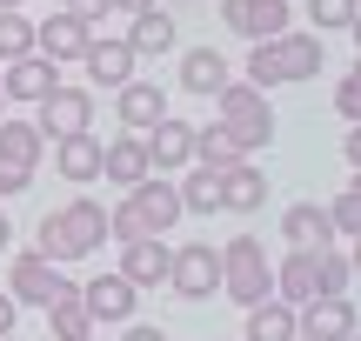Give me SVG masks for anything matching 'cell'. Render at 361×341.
Returning <instances> with one entry per match:
<instances>
[{
    "mask_svg": "<svg viewBox=\"0 0 361 341\" xmlns=\"http://www.w3.org/2000/svg\"><path fill=\"white\" fill-rule=\"evenodd\" d=\"M107 248V208L101 201H67V208H54V214H40V241H34V254H47L54 268L61 261H87V254H101Z\"/></svg>",
    "mask_w": 361,
    "mask_h": 341,
    "instance_id": "cell-1",
    "label": "cell"
},
{
    "mask_svg": "<svg viewBox=\"0 0 361 341\" xmlns=\"http://www.w3.org/2000/svg\"><path fill=\"white\" fill-rule=\"evenodd\" d=\"M174 221H180V194L168 174H147L141 187H128L121 208H107V235L114 241H168Z\"/></svg>",
    "mask_w": 361,
    "mask_h": 341,
    "instance_id": "cell-2",
    "label": "cell"
},
{
    "mask_svg": "<svg viewBox=\"0 0 361 341\" xmlns=\"http://www.w3.org/2000/svg\"><path fill=\"white\" fill-rule=\"evenodd\" d=\"M322 74V34H274V40H255L247 54V87H288V80H314Z\"/></svg>",
    "mask_w": 361,
    "mask_h": 341,
    "instance_id": "cell-3",
    "label": "cell"
},
{
    "mask_svg": "<svg viewBox=\"0 0 361 341\" xmlns=\"http://www.w3.org/2000/svg\"><path fill=\"white\" fill-rule=\"evenodd\" d=\"M214 128L228 134L241 154H255V147L274 141V107L261 87H247V80H228V87L214 94Z\"/></svg>",
    "mask_w": 361,
    "mask_h": 341,
    "instance_id": "cell-4",
    "label": "cell"
},
{
    "mask_svg": "<svg viewBox=\"0 0 361 341\" xmlns=\"http://www.w3.org/2000/svg\"><path fill=\"white\" fill-rule=\"evenodd\" d=\"M221 294H228L234 308H255L274 294V261L268 248H261L255 235H234L228 248H221Z\"/></svg>",
    "mask_w": 361,
    "mask_h": 341,
    "instance_id": "cell-5",
    "label": "cell"
},
{
    "mask_svg": "<svg viewBox=\"0 0 361 341\" xmlns=\"http://www.w3.org/2000/svg\"><path fill=\"white\" fill-rule=\"evenodd\" d=\"M168 288L180 294V302H207V294H221V248H214V241H188V248H174Z\"/></svg>",
    "mask_w": 361,
    "mask_h": 341,
    "instance_id": "cell-6",
    "label": "cell"
},
{
    "mask_svg": "<svg viewBox=\"0 0 361 341\" xmlns=\"http://www.w3.org/2000/svg\"><path fill=\"white\" fill-rule=\"evenodd\" d=\"M74 288V281L61 275V268L47 261V254H13V268H7V294H13V308H47V302H61V294Z\"/></svg>",
    "mask_w": 361,
    "mask_h": 341,
    "instance_id": "cell-7",
    "label": "cell"
},
{
    "mask_svg": "<svg viewBox=\"0 0 361 341\" xmlns=\"http://www.w3.org/2000/svg\"><path fill=\"white\" fill-rule=\"evenodd\" d=\"M34 128H40V141H67V134H87L94 128V94L87 87H54L47 101H40V114H34Z\"/></svg>",
    "mask_w": 361,
    "mask_h": 341,
    "instance_id": "cell-8",
    "label": "cell"
},
{
    "mask_svg": "<svg viewBox=\"0 0 361 341\" xmlns=\"http://www.w3.org/2000/svg\"><path fill=\"white\" fill-rule=\"evenodd\" d=\"M141 147H147V168L154 174H180V168H194V128L180 114H161L154 128L141 134Z\"/></svg>",
    "mask_w": 361,
    "mask_h": 341,
    "instance_id": "cell-9",
    "label": "cell"
},
{
    "mask_svg": "<svg viewBox=\"0 0 361 341\" xmlns=\"http://www.w3.org/2000/svg\"><path fill=\"white\" fill-rule=\"evenodd\" d=\"M295 335L308 341H348L355 335V302L348 294H314V302L295 308Z\"/></svg>",
    "mask_w": 361,
    "mask_h": 341,
    "instance_id": "cell-10",
    "label": "cell"
},
{
    "mask_svg": "<svg viewBox=\"0 0 361 341\" xmlns=\"http://www.w3.org/2000/svg\"><path fill=\"white\" fill-rule=\"evenodd\" d=\"M221 20L241 40H274V34H288L295 7H288V0H221Z\"/></svg>",
    "mask_w": 361,
    "mask_h": 341,
    "instance_id": "cell-11",
    "label": "cell"
},
{
    "mask_svg": "<svg viewBox=\"0 0 361 341\" xmlns=\"http://www.w3.org/2000/svg\"><path fill=\"white\" fill-rule=\"evenodd\" d=\"M54 87H61V67L40 61V54H20V61L0 67V94H7V101H20V107H40Z\"/></svg>",
    "mask_w": 361,
    "mask_h": 341,
    "instance_id": "cell-12",
    "label": "cell"
},
{
    "mask_svg": "<svg viewBox=\"0 0 361 341\" xmlns=\"http://www.w3.org/2000/svg\"><path fill=\"white\" fill-rule=\"evenodd\" d=\"M80 308H87L94 321H134V308H141V288H134V281H121L114 268H107V275H94V281H80Z\"/></svg>",
    "mask_w": 361,
    "mask_h": 341,
    "instance_id": "cell-13",
    "label": "cell"
},
{
    "mask_svg": "<svg viewBox=\"0 0 361 341\" xmlns=\"http://www.w3.org/2000/svg\"><path fill=\"white\" fill-rule=\"evenodd\" d=\"M322 294V248H288L281 261H274V302H288V308H301V302H314Z\"/></svg>",
    "mask_w": 361,
    "mask_h": 341,
    "instance_id": "cell-14",
    "label": "cell"
},
{
    "mask_svg": "<svg viewBox=\"0 0 361 341\" xmlns=\"http://www.w3.org/2000/svg\"><path fill=\"white\" fill-rule=\"evenodd\" d=\"M87 40H94V27L74 20V13H54V20L34 27V54H40V61H54V67H61V61H80Z\"/></svg>",
    "mask_w": 361,
    "mask_h": 341,
    "instance_id": "cell-15",
    "label": "cell"
},
{
    "mask_svg": "<svg viewBox=\"0 0 361 341\" xmlns=\"http://www.w3.org/2000/svg\"><path fill=\"white\" fill-rule=\"evenodd\" d=\"M114 114L128 134H147L161 114H168V94H161V80H128V87H114Z\"/></svg>",
    "mask_w": 361,
    "mask_h": 341,
    "instance_id": "cell-16",
    "label": "cell"
},
{
    "mask_svg": "<svg viewBox=\"0 0 361 341\" xmlns=\"http://www.w3.org/2000/svg\"><path fill=\"white\" fill-rule=\"evenodd\" d=\"M147 147H141V134H114V141H101V181H114V187H141L147 181Z\"/></svg>",
    "mask_w": 361,
    "mask_h": 341,
    "instance_id": "cell-17",
    "label": "cell"
},
{
    "mask_svg": "<svg viewBox=\"0 0 361 341\" xmlns=\"http://www.w3.org/2000/svg\"><path fill=\"white\" fill-rule=\"evenodd\" d=\"M168 261H174L168 241H121V268L114 275L134 281V288H161V281H168Z\"/></svg>",
    "mask_w": 361,
    "mask_h": 341,
    "instance_id": "cell-18",
    "label": "cell"
},
{
    "mask_svg": "<svg viewBox=\"0 0 361 341\" xmlns=\"http://www.w3.org/2000/svg\"><path fill=\"white\" fill-rule=\"evenodd\" d=\"M80 67H87V80H94V87H128L141 61H134V47H128V40H87Z\"/></svg>",
    "mask_w": 361,
    "mask_h": 341,
    "instance_id": "cell-19",
    "label": "cell"
},
{
    "mask_svg": "<svg viewBox=\"0 0 361 341\" xmlns=\"http://www.w3.org/2000/svg\"><path fill=\"white\" fill-rule=\"evenodd\" d=\"M261 201H268V174H261L255 161L221 168V214H255Z\"/></svg>",
    "mask_w": 361,
    "mask_h": 341,
    "instance_id": "cell-20",
    "label": "cell"
},
{
    "mask_svg": "<svg viewBox=\"0 0 361 341\" xmlns=\"http://www.w3.org/2000/svg\"><path fill=\"white\" fill-rule=\"evenodd\" d=\"M54 174H61V181H80V187L101 181V141H94V128L54 141Z\"/></svg>",
    "mask_w": 361,
    "mask_h": 341,
    "instance_id": "cell-21",
    "label": "cell"
},
{
    "mask_svg": "<svg viewBox=\"0 0 361 341\" xmlns=\"http://www.w3.org/2000/svg\"><path fill=\"white\" fill-rule=\"evenodd\" d=\"M228 80H234L228 74V54H214V47H188V54H180V87H188V94H207V101H214Z\"/></svg>",
    "mask_w": 361,
    "mask_h": 341,
    "instance_id": "cell-22",
    "label": "cell"
},
{
    "mask_svg": "<svg viewBox=\"0 0 361 341\" xmlns=\"http://www.w3.org/2000/svg\"><path fill=\"white\" fill-rule=\"evenodd\" d=\"M281 241L288 248H335V235H328V214H322V201H295V208L281 214Z\"/></svg>",
    "mask_w": 361,
    "mask_h": 341,
    "instance_id": "cell-23",
    "label": "cell"
},
{
    "mask_svg": "<svg viewBox=\"0 0 361 341\" xmlns=\"http://www.w3.org/2000/svg\"><path fill=\"white\" fill-rule=\"evenodd\" d=\"M174 13L168 7H147V13H134V27H128V47H134V61H154V54H174Z\"/></svg>",
    "mask_w": 361,
    "mask_h": 341,
    "instance_id": "cell-24",
    "label": "cell"
},
{
    "mask_svg": "<svg viewBox=\"0 0 361 341\" xmlns=\"http://www.w3.org/2000/svg\"><path fill=\"white\" fill-rule=\"evenodd\" d=\"M40 154H47V141H40L34 120H7V114H0V161H7V168H20V174H34Z\"/></svg>",
    "mask_w": 361,
    "mask_h": 341,
    "instance_id": "cell-25",
    "label": "cell"
},
{
    "mask_svg": "<svg viewBox=\"0 0 361 341\" xmlns=\"http://www.w3.org/2000/svg\"><path fill=\"white\" fill-rule=\"evenodd\" d=\"M174 194H180V214H221V168H188Z\"/></svg>",
    "mask_w": 361,
    "mask_h": 341,
    "instance_id": "cell-26",
    "label": "cell"
},
{
    "mask_svg": "<svg viewBox=\"0 0 361 341\" xmlns=\"http://www.w3.org/2000/svg\"><path fill=\"white\" fill-rule=\"evenodd\" d=\"M241 341H295V308L288 302H255L247 308V328H241Z\"/></svg>",
    "mask_w": 361,
    "mask_h": 341,
    "instance_id": "cell-27",
    "label": "cell"
},
{
    "mask_svg": "<svg viewBox=\"0 0 361 341\" xmlns=\"http://www.w3.org/2000/svg\"><path fill=\"white\" fill-rule=\"evenodd\" d=\"M47 328H54V341H94V315L80 308V294L67 288L61 302H47Z\"/></svg>",
    "mask_w": 361,
    "mask_h": 341,
    "instance_id": "cell-28",
    "label": "cell"
},
{
    "mask_svg": "<svg viewBox=\"0 0 361 341\" xmlns=\"http://www.w3.org/2000/svg\"><path fill=\"white\" fill-rule=\"evenodd\" d=\"M234 161H247V154L221 128H194V168H234Z\"/></svg>",
    "mask_w": 361,
    "mask_h": 341,
    "instance_id": "cell-29",
    "label": "cell"
},
{
    "mask_svg": "<svg viewBox=\"0 0 361 341\" xmlns=\"http://www.w3.org/2000/svg\"><path fill=\"white\" fill-rule=\"evenodd\" d=\"M20 54H34V20H27L20 7H7L0 13V67L20 61Z\"/></svg>",
    "mask_w": 361,
    "mask_h": 341,
    "instance_id": "cell-30",
    "label": "cell"
},
{
    "mask_svg": "<svg viewBox=\"0 0 361 341\" xmlns=\"http://www.w3.org/2000/svg\"><path fill=\"white\" fill-rule=\"evenodd\" d=\"M355 13H361V0H308L314 34H348V27H355Z\"/></svg>",
    "mask_w": 361,
    "mask_h": 341,
    "instance_id": "cell-31",
    "label": "cell"
},
{
    "mask_svg": "<svg viewBox=\"0 0 361 341\" xmlns=\"http://www.w3.org/2000/svg\"><path fill=\"white\" fill-rule=\"evenodd\" d=\"M322 214H328V235H335V241H348L355 228H361V194H355V187H341V194L328 201Z\"/></svg>",
    "mask_w": 361,
    "mask_h": 341,
    "instance_id": "cell-32",
    "label": "cell"
},
{
    "mask_svg": "<svg viewBox=\"0 0 361 341\" xmlns=\"http://www.w3.org/2000/svg\"><path fill=\"white\" fill-rule=\"evenodd\" d=\"M348 281H355L348 248H322V294H348Z\"/></svg>",
    "mask_w": 361,
    "mask_h": 341,
    "instance_id": "cell-33",
    "label": "cell"
},
{
    "mask_svg": "<svg viewBox=\"0 0 361 341\" xmlns=\"http://www.w3.org/2000/svg\"><path fill=\"white\" fill-rule=\"evenodd\" d=\"M335 114L355 128V114H361V80H355V74H341V80H335Z\"/></svg>",
    "mask_w": 361,
    "mask_h": 341,
    "instance_id": "cell-34",
    "label": "cell"
},
{
    "mask_svg": "<svg viewBox=\"0 0 361 341\" xmlns=\"http://www.w3.org/2000/svg\"><path fill=\"white\" fill-rule=\"evenodd\" d=\"M61 13H74V20H87V27H94V20H107V13H114V0H67Z\"/></svg>",
    "mask_w": 361,
    "mask_h": 341,
    "instance_id": "cell-35",
    "label": "cell"
},
{
    "mask_svg": "<svg viewBox=\"0 0 361 341\" xmlns=\"http://www.w3.org/2000/svg\"><path fill=\"white\" fill-rule=\"evenodd\" d=\"M27 187H34V174H20V168H7V161H0V201L27 194Z\"/></svg>",
    "mask_w": 361,
    "mask_h": 341,
    "instance_id": "cell-36",
    "label": "cell"
},
{
    "mask_svg": "<svg viewBox=\"0 0 361 341\" xmlns=\"http://www.w3.org/2000/svg\"><path fill=\"white\" fill-rule=\"evenodd\" d=\"M121 341H168V335H161L154 321H128V335H121Z\"/></svg>",
    "mask_w": 361,
    "mask_h": 341,
    "instance_id": "cell-37",
    "label": "cell"
},
{
    "mask_svg": "<svg viewBox=\"0 0 361 341\" xmlns=\"http://www.w3.org/2000/svg\"><path fill=\"white\" fill-rule=\"evenodd\" d=\"M13 321H20V308H13V294H0V335H13Z\"/></svg>",
    "mask_w": 361,
    "mask_h": 341,
    "instance_id": "cell-38",
    "label": "cell"
},
{
    "mask_svg": "<svg viewBox=\"0 0 361 341\" xmlns=\"http://www.w3.org/2000/svg\"><path fill=\"white\" fill-rule=\"evenodd\" d=\"M121 13H147V7H161V0H114Z\"/></svg>",
    "mask_w": 361,
    "mask_h": 341,
    "instance_id": "cell-39",
    "label": "cell"
},
{
    "mask_svg": "<svg viewBox=\"0 0 361 341\" xmlns=\"http://www.w3.org/2000/svg\"><path fill=\"white\" fill-rule=\"evenodd\" d=\"M7 241H13V228H7V214H0V248H7Z\"/></svg>",
    "mask_w": 361,
    "mask_h": 341,
    "instance_id": "cell-40",
    "label": "cell"
},
{
    "mask_svg": "<svg viewBox=\"0 0 361 341\" xmlns=\"http://www.w3.org/2000/svg\"><path fill=\"white\" fill-rule=\"evenodd\" d=\"M7 7H20V0H0V13H7Z\"/></svg>",
    "mask_w": 361,
    "mask_h": 341,
    "instance_id": "cell-41",
    "label": "cell"
},
{
    "mask_svg": "<svg viewBox=\"0 0 361 341\" xmlns=\"http://www.w3.org/2000/svg\"><path fill=\"white\" fill-rule=\"evenodd\" d=\"M295 341H308V335H295Z\"/></svg>",
    "mask_w": 361,
    "mask_h": 341,
    "instance_id": "cell-42",
    "label": "cell"
},
{
    "mask_svg": "<svg viewBox=\"0 0 361 341\" xmlns=\"http://www.w3.org/2000/svg\"><path fill=\"white\" fill-rule=\"evenodd\" d=\"M0 341H13V335H0Z\"/></svg>",
    "mask_w": 361,
    "mask_h": 341,
    "instance_id": "cell-43",
    "label": "cell"
},
{
    "mask_svg": "<svg viewBox=\"0 0 361 341\" xmlns=\"http://www.w3.org/2000/svg\"><path fill=\"white\" fill-rule=\"evenodd\" d=\"M0 101H7V94H0Z\"/></svg>",
    "mask_w": 361,
    "mask_h": 341,
    "instance_id": "cell-44",
    "label": "cell"
}]
</instances>
